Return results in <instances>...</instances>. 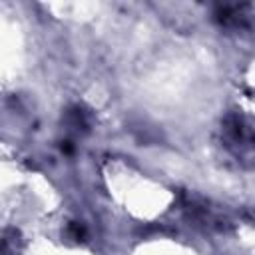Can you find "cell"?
Segmentation results:
<instances>
[{
  "label": "cell",
  "mask_w": 255,
  "mask_h": 255,
  "mask_svg": "<svg viewBox=\"0 0 255 255\" xmlns=\"http://www.w3.org/2000/svg\"><path fill=\"white\" fill-rule=\"evenodd\" d=\"M70 231H72V236H74V239H84V227L80 225V223H76V221H72L70 223Z\"/></svg>",
  "instance_id": "6da1fadb"
}]
</instances>
